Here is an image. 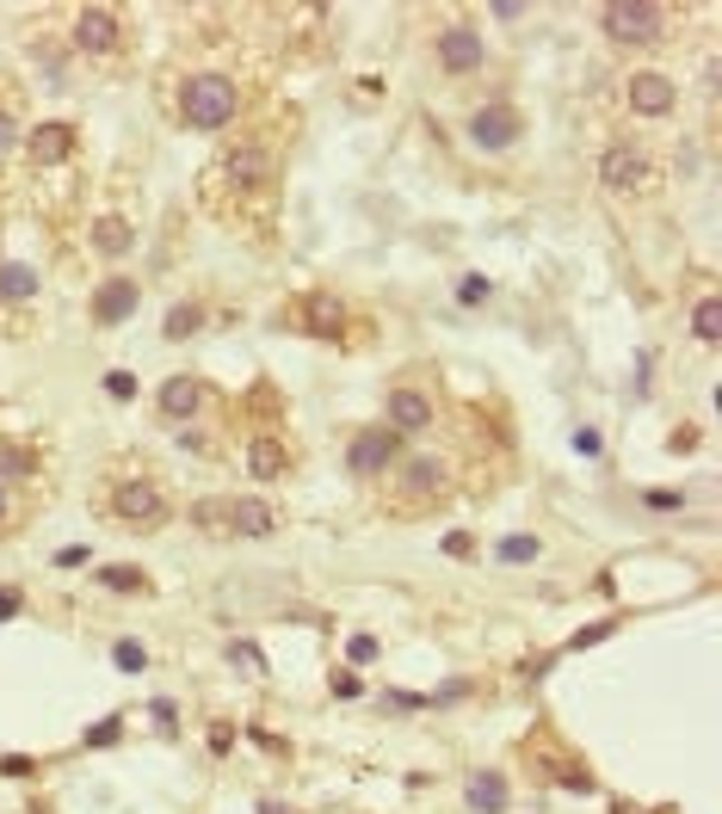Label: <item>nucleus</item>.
<instances>
[{
  "label": "nucleus",
  "mask_w": 722,
  "mask_h": 814,
  "mask_svg": "<svg viewBox=\"0 0 722 814\" xmlns=\"http://www.w3.org/2000/svg\"><path fill=\"white\" fill-rule=\"evenodd\" d=\"M599 179H605L612 191H643L648 186V155L617 142V148H605V155H599Z\"/></svg>",
  "instance_id": "obj_10"
},
{
  "label": "nucleus",
  "mask_w": 722,
  "mask_h": 814,
  "mask_svg": "<svg viewBox=\"0 0 722 814\" xmlns=\"http://www.w3.org/2000/svg\"><path fill=\"white\" fill-rule=\"evenodd\" d=\"M136 302H142V284L124 278V272H111L94 290V328H124L130 315H136Z\"/></svg>",
  "instance_id": "obj_5"
},
{
  "label": "nucleus",
  "mask_w": 722,
  "mask_h": 814,
  "mask_svg": "<svg viewBox=\"0 0 722 814\" xmlns=\"http://www.w3.org/2000/svg\"><path fill=\"white\" fill-rule=\"evenodd\" d=\"M198 328H205V309H198V302H173L167 309V340H192Z\"/></svg>",
  "instance_id": "obj_21"
},
{
  "label": "nucleus",
  "mask_w": 722,
  "mask_h": 814,
  "mask_svg": "<svg viewBox=\"0 0 722 814\" xmlns=\"http://www.w3.org/2000/svg\"><path fill=\"white\" fill-rule=\"evenodd\" d=\"M470 142H475V148H513V142H518V111L506 106V99L482 106L470 118Z\"/></svg>",
  "instance_id": "obj_9"
},
{
  "label": "nucleus",
  "mask_w": 722,
  "mask_h": 814,
  "mask_svg": "<svg viewBox=\"0 0 722 814\" xmlns=\"http://www.w3.org/2000/svg\"><path fill=\"white\" fill-rule=\"evenodd\" d=\"M87 740H94V747H111V740H118V722H99V728H94Z\"/></svg>",
  "instance_id": "obj_36"
},
{
  "label": "nucleus",
  "mask_w": 722,
  "mask_h": 814,
  "mask_svg": "<svg viewBox=\"0 0 722 814\" xmlns=\"http://www.w3.org/2000/svg\"><path fill=\"white\" fill-rule=\"evenodd\" d=\"M346 654H352V667H364V660H378V636H352V642H346Z\"/></svg>",
  "instance_id": "obj_30"
},
{
  "label": "nucleus",
  "mask_w": 722,
  "mask_h": 814,
  "mask_svg": "<svg viewBox=\"0 0 722 814\" xmlns=\"http://www.w3.org/2000/svg\"><path fill=\"white\" fill-rule=\"evenodd\" d=\"M13 610H19V593L13 586H0V617H13Z\"/></svg>",
  "instance_id": "obj_37"
},
{
  "label": "nucleus",
  "mask_w": 722,
  "mask_h": 814,
  "mask_svg": "<svg viewBox=\"0 0 722 814\" xmlns=\"http://www.w3.org/2000/svg\"><path fill=\"white\" fill-rule=\"evenodd\" d=\"M25 155H32V167H63V161L75 155V124H63V118L37 124L32 136H25Z\"/></svg>",
  "instance_id": "obj_11"
},
{
  "label": "nucleus",
  "mask_w": 722,
  "mask_h": 814,
  "mask_svg": "<svg viewBox=\"0 0 722 814\" xmlns=\"http://www.w3.org/2000/svg\"><path fill=\"white\" fill-rule=\"evenodd\" d=\"M229 660H241L248 673H266V654H260L253 642H229Z\"/></svg>",
  "instance_id": "obj_27"
},
{
  "label": "nucleus",
  "mask_w": 722,
  "mask_h": 814,
  "mask_svg": "<svg viewBox=\"0 0 722 814\" xmlns=\"http://www.w3.org/2000/svg\"><path fill=\"white\" fill-rule=\"evenodd\" d=\"M0 518H7V487H0Z\"/></svg>",
  "instance_id": "obj_40"
},
{
  "label": "nucleus",
  "mask_w": 722,
  "mask_h": 814,
  "mask_svg": "<svg viewBox=\"0 0 722 814\" xmlns=\"http://www.w3.org/2000/svg\"><path fill=\"white\" fill-rule=\"evenodd\" d=\"M0 771H7V778H32V759H25V752H7V759H0Z\"/></svg>",
  "instance_id": "obj_33"
},
{
  "label": "nucleus",
  "mask_w": 722,
  "mask_h": 814,
  "mask_svg": "<svg viewBox=\"0 0 722 814\" xmlns=\"http://www.w3.org/2000/svg\"><path fill=\"white\" fill-rule=\"evenodd\" d=\"M222 531L272 537V531H278V506H266V501H222Z\"/></svg>",
  "instance_id": "obj_12"
},
{
  "label": "nucleus",
  "mask_w": 722,
  "mask_h": 814,
  "mask_svg": "<svg viewBox=\"0 0 722 814\" xmlns=\"http://www.w3.org/2000/svg\"><path fill=\"white\" fill-rule=\"evenodd\" d=\"M0 297H7V302L37 297V272H32V266H19V260H7V266H0Z\"/></svg>",
  "instance_id": "obj_19"
},
{
  "label": "nucleus",
  "mask_w": 722,
  "mask_h": 814,
  "mask_svg": "<svg viewBox=\"0 0 722 814\" xmlns=\"http://www.w3.org/2000/svg\"><path fill=\"white\" fill-rule=\"evenodd\" d=\"M395 451H402V439H395L390 426H364L346 444V470L359 475V482H378L383 470H395Z\"/></svg>",
  "instance_id": "obj_4"
},
{
  "label": "nucleus",
  "mask_w": 722,
  "mask_h": 814,
  "mask_svg": "<svg viewBox=\"0 0 722 814\" xmlns=\"http://www.w3.org/2000/svg\"><path fill=\"white\" fill-rule=\"evenodd\" d=\"M470 549H475L470 531H451V537H445V556H470Z\"/></svg>",
  "instance_id": "obj_34"
},
{
  "label": "nucleus",
  "mask_w": 722,
  "mask_h": 814,
  "mask_svg": "<svg viewBox=\"0 0 722 814\" xmlns=\"http://www.w3.org/2000/svg\"><path fill=\"white\" fill-rule=\"evenodd\" d=\"M248 475L253 482H284V475H291V444L260 432V439L248 444Z\"/></svg>",
  "instance_id": "obj_14"
},
{
  "label": "nucleus",
  "mask_w": 722,
  "mask_h": 814,
  "mask_svg": "<svg viewBox=\"0 0 722 814\" xmlns=\"http://www.w3.org/2000/svg\"><path fill=\"white\" fill-rule=\"evenodd\" d=\"M222 173H229L236 186H253V179L266 173V161H260V155H236V161H222Z\"/></svg>",
  "instance_id": "obj_25"
},
{
  "label": "nucleus",
  "mask_w": 722,
  "mask_h": 814,
  "mask_svg": "<svg viewBox=\"0 0 722 814\" xmlns=\"http://www.w3.org/2000/svg\"><path fill=\"white\" fill-rule=\"evenodd\" d=\"M0 475H37V457L19 444H0Z\"/></svg>",
  "instance_id": "obj_24"
},
{
  "label": "nucleus",
  "mask_w": 722,
  "mask_h": 814,
  "mask_svg": "<svg viewBox=\"0 0 722 814\" xmlns=\"http://www.w3.org/2000/svg\"><path fill=\"white\" fill-rule=\"evenodd\" d=\"M402 487H408L414 501H439L445 487H451V475H445L439 457H414V463H402Z\"/></svg>",
  "instance_id": "obj_15"
},
{
  "label": "nucleus",
  "mask_w": 722,
  "mask_h": 814,
  "mask_svg": "<svg viewBox=\"0 0 722 814\" xmlns=\"http://www.w3.org/2000/svg\"><path fill=\"white\" fill-rule=\"evenodd\" d=\"M111 660H118L124 673H142V667H149V648H142V642H130V636H124V642L111 648Z\"/></svg>",
  "instance_id": "obj_26"
},
{
  "label": "nucleus",
  "mask_w": 722,
  "mask_h": 814,
  "mask_svg": "<svg viewBox=\"0 0 722 814\" xmlns=\"http://www.w3.org/2000/svg\"><path fill=\"white\" fill-rule=\"evenodd\" d=\"M624 94H630V111H643V118H667V111L679 106V87L660 75V68H636Z\"/></svg>",
  "instance_id": "obj_7"
},
{
  "label": "nucleus",
  "mask_w": 722,
  "mask_h": 814,
  "mask_svg": "<svg viewBox=\"0 0 722 814\" xmlns=\"http://www.w3.org/2000/svg\"><path fill=\"white\" fill-rule=\"evenodd\" d=\"M612 617H605V624H593V629H581V636H575V642H568V648H593V642H605V636H612Z\"/></svg>",
  "instance_id": "obj_32"
},
{
  "label": "nucleus",
  "mask_w": 722,
  "mask_h": 814,
  "mask_svg": "<svg viewBox=\"0 0 722 814\" xmlns=\"http://www.w3.org/2000/svg\"><path fill=\"white\" fill-rule=\"evenodd\" d=\"M236 111H241V94H236V80L229 75H186V87H179V118H186L192 130H222V124H236Z\"/></svg>",
  "instance_id": "obj_1"
},
{
  "label": "nucleus",
  "mask_w": 722,
  "mask_h": 814,
  "mask_svg": "<svg viewBox=\"0 0 722 814\" xmlns=\"http://www.w3.org/2000/svg\"><path fill=\"white\" fill-rule=\"evenodd\" d=\"M7 148H13V118L0 111V155H7Z\"/></svg>",
  "instance_id": "obj_38"
},
{
  "label": "nucleus",
  "mask_w": 722,
  "mask_h": 814,
  "mask_svg": "<svg viewBox=\"0 0 722 814\" xmlns=\"http://www.w3.org/2000/svg\"><path fill=\"white\" fill-rule=\"evenodd\" d=\"M494 556H501L506 568H525V562H537V556H544V543H537L532 531H513V537H501V549H494Z\"/></svg>",
  "instance_id": "obj_20"
},
{
  "label": "nucleus",
  "mask_w": 722,
  "mask_h": 814,
  "mask_svg": "<svg viewBox=\"0 0 722 814\" xmlns=\"http://www.w3.org/2000/svg\"><path fill=\"white\" fill-rule=\"evenodd\" d=\"M111 518L130 525V531H161L167 525V501H161L155 482H118L111 487Z\"/></svg>",
  "instance_id": "obj_3"
},
{
  "label": "nucleus",
  "mask_w": 722,
  "mask_h": 814,
  "mask_svg": "<svg viewBox=\"0 0 722 814\" xmlns=\"http://www.w3.org/2000/svg\"><path fill=\"white\" fill-rule=\"evenodd\" d=\"M488 290H494L488 278H463L457 284V302H488Z\"/></svg>",
  "instance_id": "obj_31"
},
{
  "label": "nucleus",
  "mask_w": 722,
  "mask_h": 814,
  "mask_svg": "<svg viewBox=\"0 0 722 814\" xmlns=\"http://www.w3.org/2000/svg\"><path fill=\"white\" fill-rule=\"evenodd\" d=\"M463 796H470L475 814H506V778H501V771H475Z\"/></svg>",
  "instance_id": "obj_17"
},
{
  "label": "nucleus",
  "mask_w": 722,
  "mask_h": 814,
  "mask_svg": "<svg viewBox=\"0 0 722 814\" xmlns=\"http://www.w3.org/2000/svg\"><path fill=\"white\" fill-rule=\"evenodd\" d=\"M643 506H655V513H679V506H686V494H674V487H655V494H643Z\"/></svg>",
  "instance_id": "obj_29"
},
{
  "label": "nucleus",
  "mask_w": 722,
  "mask_h": 814,
  "mask_svg": "<svg viewBox=\"0 0 722 814\" xmlns=\"http://www.w3.org/2000/svg\"><path fill=\"white\" fill-rule=\"evenodd\" d=\"M75 44L87 50V56H106V50H118V13H111V7H80Z\"/></svg>",
  "instance_id": "obj_13"
},
{
  "label": "nucleus",
  "mask_w": 722,
  "mask_h": 814,
  "mask_svg": "<svg viewBox=\"0 0 722 814\" xmlns=\"http://www.w3.org/2000/svg\"><path fill=\"white\" fill-rule=\"evenodd\" d=\"M198 402H205V383H198V376H167V383H161V414H167V420H192Z\"/></svg>",
  "instance_id": "obj_16"
},
{
  "label": "nucleus",
  "mask_w": 722,
  "mask_h": 814,
  "mask_svg": "<svg viewBox=\"0 0 722 814\" xmlns=\"http://www.w3.org/2000/svg\"><path fill=\"white\" fill-rule=\"evenodd\" d=\"M691 333H698V340H710V345L722 340V302H716V297L698 302V315H691Z\"/></svg>",
  "instance_id": "obj_23"
},
{
  "label": "nucleus",
  "mask_w": 722,
  "mask_h": 814,
  "mask_svg": "<svg viewBox=\"0 0 722 814\" xmlns=\"http://www.w3.org/2000/svg\"><path fill=\"white\" fill-rule=\"evenodd\" d=\"M599 25H605L612 44H655L667 32V7H655V0H612L599 13Z\"/></svg>",
  "instance_id": "obj_2"
},
{
  "label": "nucleus",
  "mask_w": 722,
  "mask_h": 814,
  "mask_svg": "<svg viewBox=\"0 0 722 814\" xmlns=\"http://www.w3.org/2000/svg\"><path fill=\"white\" fill-rule=\"evenodd\" d=\"M260 814H291V809H278V802H266V809H260Z\"/></svg>",
  "instance_id": "obj_39"
},
{
  "label": "nucleus",
  "mask_w": 722,
  "mask_h": 814,
  "mask_svg": "<svg viewBox=\"0 0 722 814\" xmlns=\"http://www.w3.org/2000/svg\"><path fill=\"white\" fill-rule=\"evenodd\" d=\"M383 414H390V432H395V439H408V432H426V426H433V395L414 389V383H395V389H390V407H383Z\"/></svg>",
  "instance_id": "obj_8"
},
{
  "label": "nucleus",
  "mask_w": 722,
  "mask_h": 814,
  "mask_svg": "<svg viewBox=\"0 0 722 814\" xmlns=\"http://www.w3.org/2000/svg\"><path fill=\"white\" fill-rule=\"evenodd\" d=\"M333 697H359V679H352V673H333Z\"/></svg>",
  "instance_id": "obj_35"
},
{
  "label": "nucleus",
  "mask_w": 722,
  "mask_h": 814,
  "mask_svg": "<svg viewBox=\"0 0 722 814\" xmlns=\"http://www.w3.org/2000/svg\"><path fill=\"white\" fill-rule=\"evenodd\" d=\"M106 395H111V402H130V395H136V376H130V371H111V376H106Z\"/></svg>",
  "instance_id": "obj_28"
},
{
  "label": "nucleus",
  "mask_w": 722,
  "mask_h": 814,
  "mask_svg": "<svg viewBox=\"0 0 722 814\" xmlns=\"http://www.w3.org/2000/svg\"><path fill=\"white\" fill-rule=\"evenodd\" d=\"M94 248L106 253V260H124V253L136 248V229H130L124 217H99L94 222Z\"/></svg>",
  "instance_id": "obj_18"
},
{
  "label": "nucleus",
  "mask_w": 722,
  "mask_h": 814,
  "mask_svg": "<svg viewBox=\"0 0 722 814\" xmlns=\"http://www.w3.org/2000/svg\"><path fill=\"white\" fill-rule=\"evenodd\" d=\"M99 580H106L111 593H149V574H142V568H124V562L99 568Z\"/></svg>",
  "instance_id": "obj_22"
},
{
  "label": "nucleus",
  "mask_w": 722,
  "mask_h": 814,
  "mask_svg": "<svg viewBox=\"0 0 722 814\" xmlns=\"http://www.w3.org/2000/svg\"><path fill=\"white\" fill-rule=\"evenodd\" d=\"M482 63H488L482 32H475V25H445L439 32V68L445 75H475Z\"/></svg>",
  "instance_id": "obj_6"
}]
</instances>
